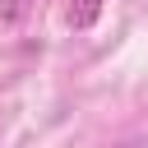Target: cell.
Masks as SVG:
<instances>
[{
    "label": "cell",
    "instance_id": "cell-1",
    "mask_svg": "<svg viewBox=\"0 0 148 148\" xmlns=\"http://www.w3.org/2000/svg\"><path fill=\"white\" fill-rule=\"evenodd\" d=\"M102 14V0H69V28L74 32H88Z\"/></svg>",
    "mask_w": 148,
    "mask_h": 148
},
{
    "label": "cell",
    "instance_id": "cell-2",
    "mask_svg": "<svg viewBox=\"0 0 148 148\" xmlns=\"http://www.w3.org/2000/svg\"><path fill=\"white\" fill-rule=\"evenodd\" d=\"M9 5H18V0H9Z\"/></svg>",
    "mask_w": 148,
    "mask_h": 148
}]
</instances>
